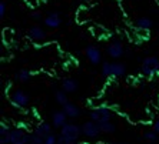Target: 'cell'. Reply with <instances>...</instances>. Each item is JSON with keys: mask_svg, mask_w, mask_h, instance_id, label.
I'll list each match as a JSON object with an SVG mask.
<instances>
[{"mask_svg": "<svg viewBox=\"0 0 159 144\" xmlns=\"http://www.w3.org/2000/svg\"><path fill=\"white\" fill-rule=\"evenodd\" d=\"M32 19H34V20H40L42 19V15L40 13H39V11H32Z\"/></svg>", "mask_w": 159, "mask_h": 144, "instance_id": "obj_25", "label": "cell"}, {"mask_svg": "<svg viewBox=\"0 0 159 144\" xmlns=\"http://www.w3.org/2000/svg\"><path fill=\"white\" fill-rule=\"evenodd\" d=\"M60 134H62L63 137L69 138V140L76 141L79 138V136L82 134V127L76 126L73 123H66V124L60 129Z\"/></svg>", "mask_w": 159, "mask_h": 144, "instance_id": "obj_2", "label": "cell"}, {"mask_svg": "<svg viewBox=\"0 0 159 144\" xmlns=\"http://www.w3.org/2000/svg\"><path fill=\"white\" fill-rule=\"evenodd\" d=\"M136 26L141 30H149L152 27V20L148 17H141V19H138Z\"/></svg>", "mask_w": 159, "mask_h": 144, "instance_id": "obj_18", "label": "cell"}, {"mask_svg": "<svg viewBox=\"0 0 159 144\" xmlns=\"http://www.w3.org/2000/svg\"><path fill=\"white\" fill-rule=\"evenodd\" d=\"M123 53H125V49H123V44L120 41H113V43L107 47V54L111 56L112 59H119V57H122Z\"/></svg>", "mask_w": 159, "mask_h": 144, "instance_id": "obj_10", "label": "cell"}, {"mask_svg": "<svg viewBox=\"0 0 159 144\" xmlns=\"http://www.w3.org/2000/svg\"><path fill=\"white\" fill-rule=\"evenodd\" d=\"M60 23H62V19L57 13H52V15H49L48 17L44 19V24L50 29H57L60 26Z\"/></svg>", "mask_w": 159, "mask_h": 144, "instance_id": "obj_13", "label": "cell"}, {"mask_svg": "<svg viewBox=\"0 0 159 144\" xmlns=\"http://www.w3.org/2000/svg\"><path fill=\"white\" fill-rule=\"evenodd\" d=\"M99 127H100V131L102 133H106V134H112L115 133L116 126L112 123V120H106V121H100L99 123Z\"/></svg>", "mask_w": 159, "mask_h": 144, "instance_id": "obj_16", "label": "cell"}, {"mask_svg": "<svg viewBox=\"0 0 159 144\" xmlns=\"http://www.w3.org/2000/svg\"><path fill=\"white\" fill-rule=\"evenodd\" d=\"M11 130H7V127L2 124L0 126V144H10Z\"/></svg>", "mask_w": 159, "mask_h": 144, "instance_id": "obj_15", "label": "cell"}, {"mask_svg": "<svg viewBox=\"0 0 159 144\" xmlns=\"http://www.w3.org/2000/svg\"><path fill=\"white\" fill-rule=\"evenodd\" d=\"M158 136H159V134L156 133L155 130H149V131L143 133V138L146 141H151V143H155V141H158Z\"/></svg>", "mask_w": 159, "mask_h": 144, "instance_id": "obj_21", "label": "cell"}, {"mask_svg": "<svg viewBox=\"0 0 159 144\" xmlns=\"http://www.w3.org/2000/svg\"><path fill=\"white\" fill-rule=\"evenodd\" d=\"M122 144H128V143H122Z\"/></svg>", "mask_w": 159, "mask_h": 144, "instance_id": "obj_27", "label": "cell"}, {"mask_svg": "<svg viewBox=\"0 0 159 144\" xmlns=\"http://www.w3.org/2000/svg\"><path fill=\"white\" fill-rule=\"evenodd\" d=\"M99 133H102L99 127V123L95 121V120H90V121H86L82 124V134H85L86 137L95 138V137L99 136Z\"/></svg>", "mask_w": 159, "mask_h": 144, "instance_id": "obj_5", "label": "cell"}, {"mask_svg": "<svg viewBox=\"0 0 159 144\" xmlns=\"http://www.w3.org/2000/svg\"><path fill=\"white\" fill-rule=\"evenodd\" d=\"M4 13H6V3L0 2V17H4Z\"/></svg>", "mask_w": 159, "mask_h": 144, "instance_id": "obj_24", "label": "cell"}, {"mask_svg": "<svg viewBox=\"0 0 159 144\" xmlns=\"http://www.w3.org/2000/svg\"><path fill=\"white\" fill-rule=\"evenodd\" d=\"M30 76H32V71L26 70V69H22V70L16 74V78H17L19 81H27L30 78Z\"/></svg>", "mask_w": 159, "mask_h": 144, "instance_id": "obj_20", "label": "cell"}, {"mask_svg": "<svg viewBox=\"0 0 159 144\" xmlns=\"http://www.w3.org/2000/svg\"><path fill=\"white\" fill-rule=\"evenodd\" d=\"M153 130H155L156 133L159 134V120H156V121H155V124H153Z\"/></svg>", "mask_w": 159, "mask_h": 144, "instance_id": "obj_26", "label": "cell"}, {"mask_svg": "<svg viewBox=\"0 0 159 144\" xmlns=\"http://www.w3.org/2000/svg\"><path fill=\"white\" fill-rule=\"evenodd\" d=\"M55 99H56V101L60 104V106H65V104L69 101L67 100V94H66V91H63V90H59V91H56V94H55Z\"/></svg>", "mask_w": 159, "mask_h": 144, "instance_id": "obj_19", "label": "cell"}, {"mask_svg": "<svg viewBox=\"0 0 159 144\" xmlns=\"http://www.w3.org/2000/svg\"><path fill=\"white\" fill-rule=\"evenodd\" d=\"M126 73V66L123 63H109L105 61L102 66L103 77H122Z\"/></svg>", "mask_w": 159, "mask_h": 144, "instance_id": "obj_1", "label": "cell"}, {"mask_svg": "<svg viewBox=\"0 0 159 144\" xmlns=\"http://www.w3.org/2000/svg\"><path fill=\"white\" fill-rule=\"evenodd\" d=\"M10 101L16 107L25 108V107H27V104H29V97H27V94L23 93L22 90H15L10 96Z\"/></svg>", "mask_w": 159, "mask_h": 144, "instance_id": "obj_6", "label": "cell"}, {"mask_svg": "<svg viewBox=\"0 0 159 144\" xmlns=\"http://www.w3.org/2000/svg\"><path fill=\"white\" fill-rule=\"evenodd\" d=\"M44 144H57V137L50 133L49 136L44 137Z\"/></svg>", "mask_w": 159, "mask_h": 144, "instance_id": "obj_23", "label": "cell"}, {"mask_svg": "<svg viewBox=\"0 0 159 144\" xmlns=\"http://www.w3.org/2000/svg\"><path fill=\"white\" fill-rule=\"evenodd\" d=\"M29 39L33 41H37V43H40V41H44L46 40V32L42 29L40 26H33L29 29Z\"/></svg>", "mask_w": 159, "mask_h": 144, "instance_id": "obj_8", "label": "cell"}, {"mask_svg": "<svg viewBox=\"0 0 159 144\" xmlns=\"http://www.w3.org/2000/svg\"><path fill=\"white\" fill-rule=\"evenodd\" d=\"M34 133H37L39 136H42L44 138L46 136H49V134L52 133V126H50V124H48V123H40V124L36 127Z\"/></svg>", "mask_w": 159, "mask_h": 144, "instance_id": "obj_17", "label": "cell"}, {"mask_svg": "<svg viewBox=\"0 0 159 144\" xmlns=\"http://www.w3.org/2000/svg\"><path fill=\"white\" fill-rule=\"evenodd\" d=\"M29 144H44V138L42 136H39L37 133H33V134H30Z\"/></svg>", "mask_w": 159, "mask_h": 144, "instance_id": "obj_22", "label": "cell"}, {"mask_svg": "<svg viewBox=\"0 0 159 144\" xmlns=\"http://www.w3.org/2000/svg\"><path fill=\"white\" fill-rule=\"evenodd\" d=\"M62 86H63V90H65L66 93H75L79 87L78 81L75 80V78H65L63 83H62Z\"/></svg>", "mask_w": 159, "mask_h": 144, "instance_id": "obj_14", "label": "cell"}, {"mask_svg": "<svg viewBox=\"0 0 159 144\" xmlns=\"http://www.w3.org/2000/svg\"><path fill=\"white\" fill-rule=\"evenodd\" d=\"M86 57L92 64H98L100 63L102 60V54H100V50L95 46H88L86 47Z\"/></svg>", "mask_w": 159, "mask_h": 144, "instance_id": "obj_9", "label": "cell"}, {"mask_svg": "<svg viewBox=\"0 0 159 144\" xmlns=\"http://www.w3.org/2000/svg\"><path fill=\"white\" fill-rule=\"evenodd\" d=\"M66 118H67V116H66V113L65 111H56L55 114H53V117H52V124H53V127H57V129H62L65 124H66Z\"/></svg>", "mask_w": 159, "mask_h": 144, "instance_id": "obj_11", "label": "cell"}, {"mask_svg": "<svg viewBox=\"0 0 159 144\" xmlns=\"http://www.w3.org/2000/svg\"><path fill=\"white\" fill-rule=\"evenodd\" d=\"M11 137H10V144H29L30 134H27L25 130L22 129H15L11 130Z\"/></svg>", "mask_w": 159, "mask_h": 144, "instance_id": "obj_7", "label": "cell"}, {"mask_svg": "<svg viewBox=\"0 0 159 144\" xmlns=\"http://www.w3.org/2000/svg\"><path fill=\"white\" fill-rule=\"evenodd\" d=\"M159 71V60L156 57H146L143 60V63H142V73L145 76H153Z\"/></svg>", "mask_w": 159, "mask_h": 144, "instance_id": "obj_4", "label": "cell"}, {"mask_svg": "<svg viewBox=\"0 0 159 144\" xmlns=\"http://www.w3.org/2000/svg\"><path fill=\"white\" fill-rule=\"evenodd\" d=\"M63 111L66 113L67 117H70V118H75V117H79V116H80V108H79L76 104L69 103V101L63 106Z\"/></svg>", "mask_w": 159, "mask_h": 144, "instance_id": "obj_12", "label": "cell"}, {"mask_svg": "<svg viewBox=\"0 0 159 144\" xmlns=\"http://www.w3.org/2000/svg\"><path fill=\"white\" fill-rule=\"evenodd\" d=\"M113 117V111L107 107H96L90 111V118L95 121L100 123V121H106V120H112Z\"/></svg>", "mask_w": 159, "mask_h": 144, "instance_id": "obj_3", "label": "cell"}]
</instances>
